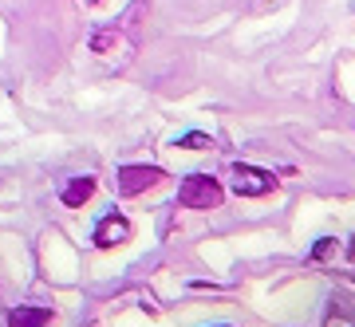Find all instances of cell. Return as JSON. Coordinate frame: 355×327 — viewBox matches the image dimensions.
I'll return each mask as SVG.
<instances>
[{"instance_id": "7", "label": "cell", "mask_w": 355, "mask_h": 327, "mask_svg": "<svg viewBox=\"0 0 355 327\" xmlns=\"http://www.w3.org/2000/svg\"><path fill=\"white\" fill-rule=\"evenodd\" d=\"M178 146H186V150H205V146H214V142H209V134H198V130H193V134H182Z\"/></svg>"}, {"instance_id": "2", "label": "cell", "mask_w": 355, "mask_h": 327, "mask_svg": "<svg viewBox=\"0 0 355 327\" xmlns=\"http://www.w3.org/2000/svg\"><path fill=\"white\" fill-rule=\"evenodd\" d=\"M233 189L241 193V197H265L277 189V177L268 174V170H257V166H233Z\"/></svg>"}, {"instance_id": "1", "label": "cell", "mask_w": 355, "mask_h": 327, "mask_svg": "<svg viewBox=\"0 0 355 327\" xmlns=\"http://www.w3.org/2000/svg\"><path fill=\"white\" fill-rule=\"evenodd\" d=\"M221 186H217V177L209 174H190L178 189V202L186 205V209H217L221 205Z\"/></svg>"}, {"instance_id": "3", "label": "cell", "mask_w": 355, "mask_h": 327, "mask_svg": "<svg viewBox=\"0 0 355 327\" xmlns=\"http://www.w3.org/2000/svg\"><path fill=\"white\" fill-rule=\"evenodd\" d=\"M162 170L158 166H123L119 170V189L127 193V197H135V193H142V189H150L162 182Z\"/></svg>"}, {"instance_id": "6", "label": "cell", "mask_w": 355, "mask_h": 327, "mask_svg": "<svg viewBox=\"0 0 355 327\" xmlns=\"http://www.w3.org/2000/svg\"><path fill=\"white\" fill-rule=\"evenodd\" d=\"M8 324L12 327H48L51 324V312L48 308H16L8 315Z\"/></svg>"}, {"instance_id": "5", "label": "cell", "mask_w": 355, "mask_h": 327, "mask_svg": "<svg viewBox=\"0 0 355 327\" xmlns=\"http://www.w3.org/2000/svg\"><path fill=\"white\" fill-rule=\"evenodd\" d=\"M91 193H95V177H71L64 189H60V197H64V205H71V209H79V205L87 202Z\"/></svg>"}, {"instance_id": "4", "label": "cell", "mask_w": 355, "mask_h": 327, "mask_svg": "<svg viewBox=\"0 0 355 327\" xmlns=\"http://www.w3.org/2000/svg\"><path fill=\"white\" fill-rule=\"evenodd\" d=\"M123 240H130V221L123 213H107L95 225V245L99 249H114V245H123Z\"/></svg>"}, {"instance_id": "8", "label": "cell", "mask_w": 355, "mask_h": 327, "mask_svg": "<svg viewBox=\"0 0 355 327\" xmlns=\"http://www.w3.org/2000/svg\"><path fill=\"white\" fill-rule=\"evenodd\" d=\"M111 44H119V36H95V39H91V48H95V51L111 48Z\"/></svg>"}]
</instances>
